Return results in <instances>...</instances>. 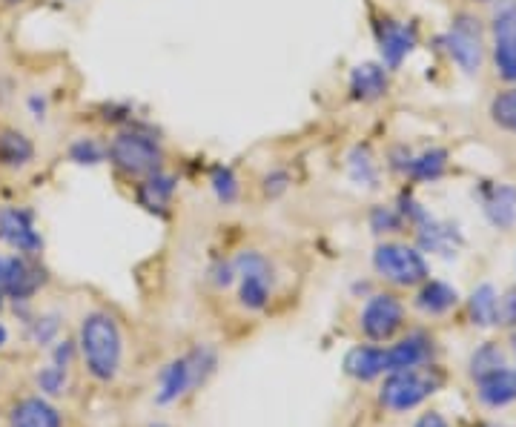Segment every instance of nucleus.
Wrapping results in <instances>:
<instances>
[{"label":"nucleus","mask_w":516,"mask_h":427,"mask_svg":"<svg viewBox=\"0 0 516 427\" xmlns=\"http://www.w3.org/2000/svg\"><path fill=\"white\" fill-rule=\"evenodd\" d=\"M69 359H72V344L69 342L58 344V350H55V362H58V367H66Z\"/></svg>","instance_id":"35"},{"label":"nucleus","mask_w":516,"mask_h":427,"mask_svg":"<svg viewBox=\"0 0 516 427\" xmlns=\"http://www.w3.org/2000/svg\"><path fill=\"white\" fill-rule=\"evenodd\" d=\"M35 158V144L18 129H0V164L9 170H21Z\"/></svg>","instance_id":"20"},{"label":"nucleus","mask_w":516,"mask_h":427,"mask_svg":"<svg viewBox=\"0 0 516 427\" xmlns=\"http://www.w3.org/2000/svg\"><path fill=\"white\" fill-rule=\"evenodd\" d=\"M0 238L9 247H15L21 256H35V253H41L43 247V238L35 230L32 213L21 210V207H9V210L0 213Z\"/></svg>","instance_id":"8"},{"label":"nucleus","mask_w":516,"mask_h":427,"mask_svg":"<svg viewBox=\"0 0 516 427\" xmlns=\"http://www.w3.org/2000/svg\"><path fill=\"white\" fill-rule=\"evenodd\" d=\"M491 115L502 129L516 132V89H508L502 95H496L494 104H491Z\"/></svg>","instance_id":"26"},{"label":"nucleus","mask_w":516,"mask_h":427,"mask_svg":"<svg viewBox=\"0 0 516 427\" xmlns=\"http://www.w3.org/2000/svg\"><path fill=\"white\" fill-rule=\"evenodd\" d=\"M413 427H451V425H448L439 413H425V416H422V419H419Z\"/></svg>","instance_id":"34"},{"label":"nucleus","mask_w":516,"mask_h":427,"mask_svg":"<svg viewBox=\"0 0 516 427\" xmlns=\"http://www.w3.org/2000/svg\"><path fill=\"white\" fill-rule=\"evenodd\" d=\"M448 167V152L445 150H428L416 158H410L408 167L405 170L410 172V178L416 181H436L442 172Z\"/></svg>","instance_id":"23"},{"label":"nucleus","mask_w":516,"mask_h":427,"mask_svg":"<svg viewBox=\"0 0 516 427\" xmlns=\"http://www.w3.org/2000/svg\"><path fill=\"white\" fill-rule=\"evenodd\" d=\"M233 270L241 278L238 301L247 310H264L270 301V293H273V270H270L267 258L258 256V253H241L233 264Z\"/></svg>","instance_id":"6"},{"label":"nucleus","mask_w":516,"mask_h":427,"mask_svg":"<svg viewBox=\"0 0 516 427\" xmlns=\"http://www.w3.org/2000/svg\"><path fill=\"white\" fill-rule=\"evenodd\" d=\"M488 427H502V425H488Z\"/></svg>","instance_id":"41"},{"label":"nucleus","mask_w":516,"mask_h":427,"mask_svg":"<svg viewBox=\"0 0 516 427\" xmlns=\"http://www.w3.org/2000/svg\"><path fill=\"white\" fill-rule=\"evenodd\" d=\"M448 55L459 69L476 72L482 66V38H479V26L471 18H459L453 23L451 35H448Z\"/></svg>","instance_id":"9"},{"label":"nucleus","mask_w":516,"mask_h":427,"mask_svg":"<svg viewBox=\"0 0 516 427\" xmlns=\"http://www.w3.org/2000/svg\"><path fill=\"white\" fill-rule=\"evenodd\" d=\"M482 210L488 215V221L508 230L516 224V190L514 187H488L482 193Z\"/></svg>","instance_id":"16"},{"label":"nucleus","mask_w":516,"mask_h":427,"mask_svg":"<svg viewBox=\"0 0 516 427\" xmlns=\"http://www.w3.org/2000/svg\"><path fill=\"white\" fill-rule=\"evenodd\" d=\"M405 321V310L396 296H387V293H379L373 299L367 301V307L362 310V330H365L367 339L373 342H387L396 336V330L402 327Z\"/></svg>","instance_id":"7"},{"label":"nucleus","mask_w":516,"mask_h":427,"mask_svg":"<svg viewBox=\"0 0 516 427\" xmlns=\"http://www.w3.org/2000/svg\"><path fill=\"white\" fill-rule=\"evenodd\" d=\"M3 278H6V258L0 256V304H3V296H6L3 293Z\"/></svg>","instance_id":"36"},{"label":"nucleus","mask_w":516,"mask_h":427,"mask_svg":"<svg viewBox=\"0 0 516 427\" xmlns=\"http://www.w3.org/2000/svg\"><path fill=\"white\" fill-rule=\"evenodd\" d=\"M81 350L95 379L109 382L121 367V330L107 313H92L81 324Z\"/></svg>","instance_id":"1"},{"label":"nucleus","mask_w":516,"mask_h":427,"mask_svg":"<svg viewBox=\"0 0 516 427\" xmlns=\"http://www.w3.org/2000/svg\"><path fill=\"white\" fill-rule=\"evenodd\" d=\"M104 155H107V150H104L95 138H81V141H75L72 150H69V158H72L75 164H86V167L101 164Z\"/></svg>","instance_id":"27"},{"label":"nucleus","mask_w":516,"mask_h":427,"mask_svg":"<svg viewBox=\"0 0 516 427\" xmlns=\"http://www.w3.org/2000/svg\"><path fill=\"white\" fill-rule=\"evenodd\" d=\"M445 385V373L433 364H419L408 370H393L382 387V405L387 410L405 413L430 399L439 387Z\"/></svg>","instance_id":"2"},{"label":"nucleus","mask_w":516,"mask_h":427,"mask_svg":"<svg viewBox=\"0 0 516 427\" xmlns=\"http://www.w3.org/2000/svg\"><path fill=\"white\" fill-rule=\"evenodd\" d=\"M402 213H396V210H390V207H376L373 215H370V227H373V233H396L399 227H402Z\"/></svg>","instance_id":"30"},{"label":"nucleus","mask_w":516,"mask_h":427,"mask_svg":"<svg viewBox=\"0 0 516 427\" xmlns=\"http://www.w3.org/2000/svg\"><path fill=\"white\" fill-rule=\"evenodd\" d=\"M350 92L356 101H376L387 92V69L379 64H359L350 72Z\"/></svg>","instance_id":"18"},{"label":"nucleus","mask_w":516,"mask_h":427,"mask_svg":"<svg viewBox=\"0 0 516 427\" xmlns=\"http://www.w3.org/2000/svg\"><path fill=\"white\" fill-rule=\"evenodd\" d=\"M38 382H41V387L46 390V393H61L66 385V376H64V367H46L41 376H38Z\"/></svg>","instance_id":"32"},{"label":"nucleus","mask_w":516,"mask_h":427,"mask_svg":"<svg viewBox=\"0 0 516 427\" xmlns=\"http://www.w3.org/2000/svg\"><path fill=\"white\" fill-rule=\"evenodd\" d=\"M210 184H213V193L218 195V201H224V204H233L238 198V181L233 170H227V167H218L213 172V178H210Z\"/></svg>","instance_id":"28"},{"label":"nucleus","mask_w":516,"mask_h":427,"mask_svg":"<svg viewBox=\"0 0 516 427\" xmlns=\"http://www.w3.org/2000/svg\"><path fill=\"white\" fill-rule=\"evenodd\" d=\"M347 376L359 379V382H373L376 376L387 373V356L382 347H356L347 353L344 359Z\"/></svg>","instance_id":"17"},{"label":"nucleus","mask_w":516,"mask_h":427,"mask_svg":"<svg viewBox=\"0 0 516 427\" xmlns=\"http://www.w3.org/2000/svg\"><path fill=\"white\" fill-rule=\"evenodd\" d=\"M175 193V178L167 172H150L147 181L138 187V201L150 210V213H164V207L170 204Z\"/></svg>","instance_id":"21"},{"label":"nucleus","mask_w":516,"mask_h":427,"mask_svg":"<svg viewBox=\"0 0 516 427\" xmlns=\"http://www.w3.org/2000/svg\"><path fill=\"white\" fill-rule=\"evenodd\" d=\"M496 307H499V296L491 284L476 287L471 296V319L476 327H491L496 324Z\"/></svg>","instance_id":"24"},{"label":"nucleus","mask_w":516,"mask_h":427,"mask_svg":"<svg viewBox=\"0 0 516 427\" xmlns=\"http://www.w3.org/2000/svg\"><path fill=\"white\" fill-rule=\"evenodd\" d=\"M12 427H64L61 425V416L58 410L43 402V399H23L21 405H15L12 410Z\"/></svg>","instance_id":"19"},{"label":"nucleus","mask_w":516,"mask_h":427,"mask_svg":"<svg viewBox=\"0 0 516 427\" xmlns=\"http://www.w3.org/2000/svg\"><path fill=\"white\" fill-rule=\"evenodd\" d=\"M109 161L127 175H150L161 170L164 152L152 141L150 135L141 132H121L109 144Z\"/></svg>","instance_id":"4"},{"label":"nucleus","mask_w":516,"mask_h":427,"mask_svg":"<svg viewBox=\"0 0 516 427\" xmlns=\"http://www.w3.org/2000/svg\"><path fill=\"white\" fill-rule=\"evenodd\" d=\"M499 367H505V350L494 342L482 344V347H479V350L471 356L473 379H482V376L494 373V370H499Z\"/></svg>","instance_id":"25"},{"label":"nucleus","mask_w":516,"mask_h":427,"mask_svg":"<svg viewBox=\"0 0 516 427\" xmlns=\"http://www.w3.org/2000/svg\"><path fill=\"white\" fill-rule=\"evenodd\" d=\"M155 427H164V425H155Z\"/></svg>","instance_id":"42"},{"label":"nucleus","mask_w":516,"mask_h":427,"mask_svg":"<svg viewBox=\"0 0 516 427\" xmlns=\"http://www.w3.org/2000/svg\"><path fill=\"white\" fill-rule=\"evenodd\" d=\"M215 370V353L210 347H195L193 353L181 356L164 367L161 373V390H158V405H170L190 393L193 387L204 385L207 376Z\"/></svg>","instance_id":"3"},{"label":"nucleus","mask_w":516,"mask_h":427,"mask_svg":"<svg viewBox=\"0 0 516 427\" xmlns=\"http://www.w3.org/2000/svg\"><path fill=\"white\" fill-rule=\"evenodd\" d=\"M496 69L505 81H516V9H502L494 21Z\"/></svg>","instance_id":"11"},{"label":"nucleus","mask_w":516,"mask_h":427,"mask_svg":"<svg viewBox=\"0 0 516 427\" xmlns=\"http://www.w3.org/2000/svg\"><path fill=\"white\" fill-rule=\"evenodd\" d=\"M419 244L428 250V253H442V256H456L459 244H462V235L456 233V227L451 224H439L433 221L430 215H425L419 224Z\"/></svg>","instance_id":"15"},{"label":"nucleus","mask_w":516,"mask_h":427,"mask_svg":"<svg viewBox=\"0 0 516 427\" xmlns=\"http://www.w3.org/2000/svg\"><path fill=\"white\" fill-rule=\"evenodd\" d=\"M287 184H290V175L287 172H270V175H264V193L267 195H281L287 190Z\"/></svg>","instance_id":"33"},{"label":"nucleus","mask_w":516,"mask_h":427,"mask_svg":"<svg viewBox=\"0 0 516 427\" xmlns=\"http://www.w3.org/2000/svg\"><path fill=\"white\" fill-rule=\"evenodd\" d=\"M456 304H459V293L445 281H428L416 296V307L428 316H442V313L453 310Z\"/></svg>","instance_id":"22"},{"label":"nucleus","mask_w":516,"mask_h":427,"mask_svg":"<svg viewBox=\"0 0 516 427\" xmlns=\"http://www.w3.org/2000/svg\"><path fill=\"white\" fill-rule=\"evenodd\" d=\"M387 356V373L393 370H408V367H419L428 364L433 356V339L425 333H413L408 339H402L399 344H393L390 350H385Z\"/></svg>","instance_id":"12"},{"label":"nucleus","mask_w":516,"mask_h":427,"mask_svg":"<svg viewBox=\"0 0 516 427\" xmlns=\"http://www.w3.org/2000/svg\"><path fill=\"white\" fill-rule=\"evenodd\" d=\"M43 281H46V273H43L38 264H32L26 256L6 258L3 293H6L9 299L26 301L29 296H35V293H38V287H41Z\"/></svg>","instance_id":"10"},{"label":"nucleus","mask_w":516,"mask_h":427,"mask_svg":"<svg viewBox=\"0 0 516 427\" xmlns=\"http://www.w3.org/2000/svg\"><path fill=\"white\" fill-rule=\"evenodd\" d=\"M514 356H516V339H514Z\"/></svg>","instance_id":"40"},{"label":"nucleus","mask_w":516,"mask_h":427,"mask_svg":"<svg viewBox=\"0 0 516 427\" xmlns=\"http://www.w3.org/2000/svg\"><path fill=\"white\" fill-rule=\"evenodd\" d=\"M476 393L482 399V405L488 407H505L516 402V373L508 367H499L494 373L476 379Z\"/></svg>","instance_id":"14"},{"label":"nucleus","mask_w":516,"mask_h":427,"mask_svg":"<svg viewBox=\"0 0 516 427\" xmlns=\"http://www.w3.org/2000/svg\"><path fill=\"white\" fill-rule=\"evenodd\" d=\"M373 267L379 276L399 284V287H413L428 278V261L419 250L405 247V244H382L373 253Z\"/></svg>","instance_id":"5"},{"label":"nucleus","mask_w":516,"mask_h":427,"mask_svg":"<svg viewBox=\"0 0 516 427\" xmlns=\"http://www.w3.org/2000/svg\"><path fill=\"white\" fill-rule=\"evenodd\" d=\"M413 43H416V32L408 26H399L393 21L379 23V49H382V58L390 69H396L408 58Z\"/></svg>","instance_id":"13"},{"label":"nucleus","mask_w":516,"mask_h":427,"mask_svg":"<svg viewBox=\"0 0 516 427\" xmlns=\"http://www.w3.org/2000/svg\"><path fill=\"white\" fill-rule=\"evenodd\" d=\"M6 342V330H3V327H0V344Z\"/></svg>","instance_id":"38"},{"label":"nucleus","mask_w":516,"mask_h":427,"mask_svg":"<svg viewBox=\"0 0 516 427\" xmlns=\"http://www.w3.org/2000/svg\"><path fill=\"white\" fill-rule=\"evenodd\" d=\"M3 3H23V0H3Z\"/></svg>","instance_id":"39"},{"label":"nucleus","mask_w":516,"mask_h":427,"mask_svg":"<svg viewBox=\"0 0 516 427\" xmlns=\"http://www.w3.org/2000/svg\"><path fill=\"white\" fill-rule=\"evenodd\" d=\"M43 109H46V104L38 101V98H32V112H35V118H43Z\"/></svg>","instance_id":"37"},{"label":"nucleus","mask_w":516,"mask_h":427,"mask_svg":"<svg viewBox=\"0 0 516 427\" xmlns=\"http://www.w3.org/2000/svg\"><path fill=\"white\" fill-rule=\"evenodd\" d=\"M350 175H353V181L367 184V187L376 184V170H373V161H370L367 150H353V155H350Z\"/></svg>","instance_id":"29"},{"label":"nucleus","mask_w":516,"mask_h":427,"mask_svg":"<svg viewBox=\"0 0 516 427\" xmlns=\"http://www.w3.org/2000/svg\"><path fill=\"white\" fill-rule=\"evenodd\" d=\"M496 324H505V327H514L516 324V290H508L499 307H496Z\"/></svg>","instance_id":"31"}]
</instances>
